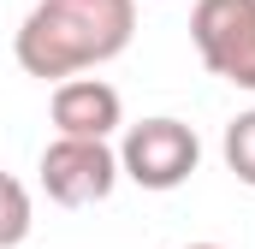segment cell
<instances>
[{
	"mask_svg": "<svg viewBox=\"0 0 255 249\" xmlns=\"http://www.w3.org/2000/svg\"><path fill=\"white\" fill-rule=\"evenodd\" d=\"M136 36V0H36L12 54L30 77H77L119 60Z\"/></svg>",
	"mask_w": 255,
	"mask_h": 249,
	"instance_id": "6da1fadb",
	"label": "cell"
},
{
	"mask_svg": "<svg viewBox=\"0 0 255 249\" xmlns=\"http://www.w3.org/2000/svg\"><path fill=\"white\" fill-rule=\"evenodd\" d=\"M202 166V142L184 119H142L119 142V178L142 190H178Z\"/></svg>",
	"mask_w": 255,
	"mask_h": 249,
	"instance_id": "7a4b0ae2",
	"label": "cell"
},
{
	"mask_svg": "<svg viewBox=\"0 0 255 249\" xmlns=\"http://www.w3.org/2000/svg\"><path fill=\"white\" fill-rule=\"evenodd\" d=\"M190 42L214 77L255 89V0H196Z\"/></svg>",
	"mask_w": 255,
	"mask_h": 249,
	"instance_id": "3957f363",
	"label": "cell"
},
{
	"mask_svg": "<svg viewBox=\"0 0 255 249\" xmlns=\"http://www.w3.org/2000/svg\"><path fill=\"white\" fill-rule=\"evenodd\" d=\"M42 190L60 208H95L119 190V148L107 142H77V136H54L42 148Z\"/></svg>",
	"mask_w": 255,
	"mask_h": 249,
	"instance_id": "277c9868",
	"label": "cell"
},
{
	"mask_svg": "<svg viewBox=\"0 0 255 249\" xmlns=\"http://www.w3.org/2000/svg\"><path fill=\"white\" fill-rule=\"evenodd\" d=\"M119 124H125V101H119L113 83H101V77H65L54 89V130L60 136L107 142Z\"/></svg>",
	"mask_w": 255,
	"mask_h": 249,
	"instance_id": "5b68a950",
	"label": "cell"
},
{
	"mask_svg": "<svg viewBox=\"0 0 255 249\" xmlns=\"http://www.w3.org/2000/svg\"><path fill=\"white\" fill-rule=\"evenodd\" d=\"M30 190L18 184L12 172H0V249H18L30 238Z\"/></svg>",
	"mask_w": 255,
	"mask_h": 249,
	"instance_id": "8992f818",
	"label": "cell"
},
{
	"mask_svg": "<svg viewBox=\"0 0 255 249\" xmlns=\"http://www.w3.org/2000/svg\"><path fill=\"white\" fill-rule=\"evenodd\" d=\"M220 154H226L232 178L255 190V107H250V113H238V119L226 124V142H220Z\"/></svg>",
	"mask_w": 255,
	"mask_h": 249,
	"instance_id": "52a82bcc",
	"label": "cell"
},
{
	"mask_svg": "<svg viewBox=\"0 0 255 249\" xmlns=\"http://www.w3.org/2000/svg\"><path fill=\"white\" fill-rule=\"evenodd\" d=\"M184 249H220V244H184Z\"/></svg>",
	"mask_w": 255,
	"mask_h": 249,
	"instance_id": "ba28073f",
	"label": "cell"
}]
</instances>
